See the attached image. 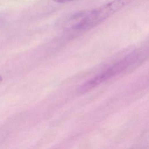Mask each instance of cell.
Here are the masks:
<instances>
[{"label": "cell", "mask_w": 149, "mask_h": 149, "mask_svg": "<svg viewBox=\"0 0 149 149\" xmlns=\"http://www.w3.org/2000/svg\"><path fill=\"white\" fill-rule=\"evenodd\" d=\"M134 1L112 0L97 8L79 12L70 19L71 29L83 31L92 29Z\"/></svg>", "instance_id": "6da1fadb"}, {"label": "cell", "mask_w": 149, "mask_h": 149, "mask_svg": "<svg viewBox=\"0 0 149 149\" xmlns=\"http://www.w3.org/2000/svg\"><path fill=\"white\" fill-rule=\"evenodd\" d=\"M134 56L135 55L129 56V57L114 63L113 65L107 69L100 74H97L84 83L79 88V91L80 92L87 91L108 80L109 79L120 73L126 69L133 61L134 60Z\"/></svg>", "instance_id": "7a4b0ae2"}, {"label": "cell", "mask_w": 149, "mask_h": 149, "mask_svg": "<svg viewBox=\"0 0 149 149\" xmlns=\"http://www.w3.org/2000/svg\"><path fill=\"white\" fill-rule=\"evenodd\" d=\"M52 1L56 3H66V2H69L73 1L74 0H52Z\"/></svg>", "instance_id": "3957f363"}, {"label": "cell", "mask_w": 149, "mask_h": 149, "mask_svg": "<svg viewBox=\"0 0 149 149\" xmlns=\"http://www.w3.org/2000/svg\"><path fill=\"white\" fill-rule=\"evenodd\" d=\"M2 78L1 76H0V83H1V81H2Z\"/></svg>", "instance_id": "277c9868"}]
</instances>
